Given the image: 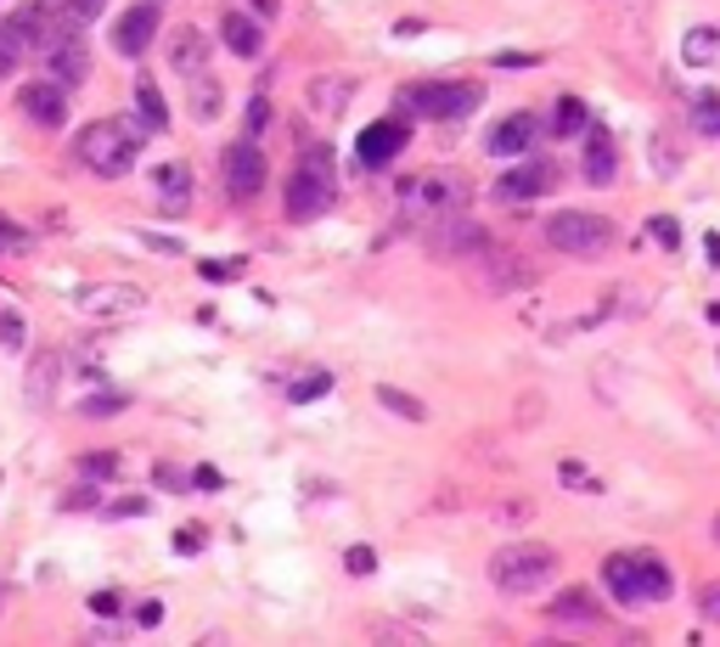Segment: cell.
<instances>
[{
	"label": "cell",
	"instance_id": "6da1fadb",
	"mask_svg": "<svg viewBox=\"0 0 720 647\" xmlns=\"http://www.w3.org/2000/svg\"><path fill=\"white\" fill-rule=\"evenodd\" d=\"M74 152H79V164L90 175L119 181V175L136 170L141 136H136V124H129V119H96V124H85L79 136H74Z\"/></svg>",
	"mask_w": 720,
	"mask_h": 647
},
{
	"label": "cell",
	"instance_id": "7a4b0ae2",
	"mask_svg": "<svg viewBox=\"0 0 720 647\" xmlns=\"http://www.w3.org/2000/svg\"><path fill=\"white\" fill-rule=\"evenodd\" d=\"M603 586L613 592V602H625V608H653V602L670 597L675 580L653 552H619V558L603 563Z\"/></svg>",
	"mask_w": 720,
	"mask_h": 647
},
{
	"label": "cell",
	"instance_id": "3957f363",
	"mask_svg": "<svg viewBox=\"0 0 720 647\" xmlns=\"http://www.w3.org/2000/svg\"><path fill=\"white\" fill-rule=\"evenodd\" d=\"M338 198V164H333V147H310L299 164H293V181H287V220H315L326 214Z\"/></svg>",
	"mask_w": 720,
	"mask_h": 647
},
{
	"label": "cell",
	"instance_id": "277c9868",
	"mask_svg": "<svg viewBox=\"0 0 720 647\" xmlns=\"http://www.w3.org/2000/svg\"><path fill=\"white\" fill-rule=\"evenodd\" d=\"M456 209H468V181L462 175H417L400 186V220L406 225H434Z\"/></svg>",
	"mask_w": 720,
	"mask_h": 647
},
{
	"label": "cell",
	"instance_id": "5b68a950",
	"mask_svg": "<svg viewBox=\"0 0 720 647\" xmlns=\"http://www.w3.org/2000/svg\"><path fill=\"white\" fill-rule=\"evenodd\" d=\"M558 574V552L541 540H518V546H501L496 558H489V580H496L501 592L523 597V592H541L546 580Z\"/></svg>",
	"mask_w": 720,
	"mask_h": 647
},
{
	"label": "cell",
	"instance_id": "8992f818",
	"mask_svg": "<svg viewBox=\"0 0 720 647\" xmlns=\"http://www.w3.org/2000/svg\"><path fill=\"white\" fill-rule=\"evenodd\" d=\"M479 102H484V90H479L473 79H429V85H406V90H400V108H406V113L439 119V124L468 119Z\"/></svg>",
	"mask_w": 720,
	"mask_h": 647
},
{
	"label": "cell",
	"instance_id": "52a82bcc",
	"mask_svg": "<svg viewBox=\"0 0 720 647\" xmlns=\"http://www.w3.org/2000/svg\"><path fill=\"white\" fill-rule=\"evenodd\" d=\"M613 220L603 214H585V209H563V214H551L546 220V242L558 248V253H574V259H597L613 248Z\"/></svg>",
	"mask_w": 720,
	"mask_h": 647
},
{
	"label": "cell",
	"instance_id": "ba28073f",
	"mask_svg": "<svg viewBox=\"0 0 720 647\" xmlns=\"http://www.w3.org/2000/svg\"><path fill=\"white\" fill-rule=\"evenodd\" d=\"M422 237H429V253H439V259H462V253H489V232L473 220V214H445V220H434V225H422Z\"/></svg>",
	"mask_w": 720,
	"mask_h": 647
},
{
	"label": "cell",
	"instance_id": "9c48e42d",
	"mask_svg": "<svg viewBox=\"0 0 720 647\" xmlns=\"http://www.w3.org/2000/svg\"><path fill=\"white\" fill-rule=\"evenodd\" d=\"M406 141H411L406 119H377V124H367V129H360V141H355L360 170H388L406 152Z\"/></svg>",
	"mask_w": 720,
	"mask_h": 647
},
{
	"label": "cell",
	"instance_id": "30bf717a",
	"mask_svg": "<svg viewBox=\"0 0 720 647\" xmlns=\"http://www.w3.org/2000/svg\"><path fill=\"white\" fill-rule=\"evenodd\" d=\"M62 35H69V23L62 17H51V12H17V17H7L0 23V40H7L12 51H51Z\"/></svg>",
	"mask_w": 720,
	"mask_h": 647
},
{
	"label": "cell",
	"instance_id": "8fae6325",
	"mask_svg": "<svg viewBox=\"0 0 720 647\" xmlns=\"http://www.w3.org/2000/svg\"><path fill=\"white\" fill-rule=\"evenodd\" d=\"M265 186V152H259L253 136H243L237 147H225V191L232 198H253Z\"/></svg>",
	"mask_w": 720,
	"mask_h": 647
},
{
	"label": "cell",
	"instance_id": "7c38bea8",
	"mask_svg": "<svg viewBox=\"0 0 720 647\" xmlns=\"http://www.w3.org/2000/svg\"><path fill=\"white\" fill-rule=\"evenodd\" d=\"M79 310L85 315H102V321H119V315H141L147 310V294L129 282H113V287H85L79 294Z\"/></svg>",
	"mask_w": 720,
	"mask_h": 647
},
{
	"label": "cell",
	"instance_id": "4fadbf2b",
	"mask_svg": "<svg viewBox=\"0 0 720 647\" xmlns=\"http://www.w3.org/2000/svg\"><path fill=\"white\" fill-rule=\"evenodd\" d=\"M551 181H558V170H551L546 158H530V164H518L496 181V203H530L541 191H551Z\"/></svg>",
	"mask_w": 720,
	"mask_h": 647
},
{
	"label": "cell",
	"instance_id": "5bb4252c",
	"mask_svg": "<svg viewBox=\"0 0 720 647\" xmlns=\"http://www.w3.org/2000/svg\"><path fill=\"white\" fill-rule=\"evenodd\" d=\"M17 108H23V119H35L40 129H57L62 119H69V85H57V79H40V85H23V96H17Z\"/></svg>",
	"mask_w": 720,
	"mask_h": 647
},
{
	"label": "cell",
	"instance_id": "9a60e30c",
	"mask_svg": "<svg viewBox=\"0 0 720 647\" xmlns=\"http://www.w3.org/2000/svg\"><path fill=\"white\" fill-rule=\"evenodd\" d=\"M158 7H163V0H141V7H129V12L113 23V46H119L124 57H141V51L152 46V35H158Z\"/></svg>",
	"mask_w": 720,
	"mask_h": 647
},
{
	"label": "cell",
	"instance_id": "2e32d148",
	"mask_svg": "<svg viewBox=\"0 0 720 647\" xmlns=\"http://www.w3.org/2000/svg\"><path fill=\"white\" fill-rule=\"evenodd\" d=\"M535 136H541V119L535 113H512V119H501L496 129H489V152H496V158H523V152H530L535 147Z\"/></svg>",
	"mask_w": 720,
	"mask_h": 647
},
{
	"label": "cell",
	"instance_id": "e0dca14e",
	"mask_svg": "<svg viewBox=\"0 0 720 647\" xmlns=\"http://www.w3.org/2000/svg\"><path fill=\"white\" fill-rule=\"evenodd\" d=\"M163 57H170V69L175 74H203V62H209V40H203V28H191V23H181V28H170V46H163Z\"/></svg>",
	"mask_w": 720,
	"mask_h": 647
},
{
	"label": "cell",
	"instance_id": "ac0fdd59",
	"mask_svg": "<svg viewBox=\"0 0 720 647\" xmlns=\"http://www.w3.org/2000/svg\"><path fill=\"white\" fill-rule=\"evenodd\" d=\"M57 377H62V354H57V349H40L35 361H28L23 400H28V406H51V400H57Z\"/></svg>",
	"mask_w": 720,
	"mask_h": 647
},
{
	"label": "cell",
	"instance_id": "d6986e66",
	"mask_svg": "<svg viewBox=\"0 0 720 647\" xmlns=\"http://www.w3.org/2000/svg\"><path fill=\"white\" fill-rule=\"evenodd\" d=\"M585 136H592V141H585V181H592V186H608L613 170H619L613 136H608V129H585Z\"/></svg>",
	"mask_w": 720,
	"mask_h": 647
},
{
	"label": "cell",
	"instance_id": "ffe728a7",
	"mask_svg": "<svg viewBox=\"0 0 720 647\" xmlns=\"http://www.w3.org/2000/svg\"><path fill=\"white\" fill-rule=\"evenodd\" d=\"M355 102V79H338V74H321L315 85H310V108L315 113H344Z\"/></svg>",
	"mask_w": 720,
	"mask_h": 647
},
{
	"label": "cell",
	"instance_id": "44dd1931",
	"mask_svg": "<svg viewBox=\"0 0 720 647\" xmlns=\"http://www.w3.org/2000/svg\"><path fill=\"white\" fill-rule=\"evenodd\" d=\"M585 129H592L585 102H580V96H558V102H551V136L569 141V136H585Z\"/></svg>",
	"mask_w": 720,
	"mask_h": 647
},
{
	"label": "cell",
	"instance_id": "7402d4cb",
	"mask_svg": "<svg viewBox=\"0 0 720 647\" xmlns=\"http://www.w3.org/2000/svg\"><path fill=\"white\" fill-rule=\"evenodd\" d=\"M551 620H569V625H597V620H603V608L592 602V592L569 586V592H558V602H551Z\"/></svg>",
	"mask_w": 720,
	"mask_h": 647
},
{
	"label": "cell",
	"instance_id": "603a6c76",
	"mask_svg": "<svg viewBox=\"0 0 720 647\" xmlns=\"http://www.w3.org/2000/svg\"><path fill=\"white\" fill-rule=\"evenodd\" d=\"M220 35H225V46H232L237 57H259V51H265V28H259V23H248L243 12H232V17H225V23H220Z\"/></svg>",
	"mask_w": 720,
	"mask_h": 647
},
{
	"label": "cell",
	"instance_id": "cb8c5ba5",
	"mask_svg": "<svg viewBox=\"0 0 720 647\" xmlns=\"http://www.w3.org/2000/svg\"><path fill=\"white\" fill-rule=\"evenodd\" d=\"M85 74H90V57H85V46L57 40V46H51V79H57V85H79Z\"/></svg>",
	"mask_w": 720,
	"mask_h": 647
},
{
	"label": "cell",
	"instance_id": "d4e9b609",
	"mask_svg": "<svg viewBox=\"0 0 720 647\" xmlns=\"http://www.w3.org/2000/svg\"><path fill=\"white\" fill-rule=\"evenodd\" d=\"M152 191L163 198V209H186V198H191V175H186V164H163V170L152 175Z\"/></svg>",
	"mask_w": 720,
	"mask_h": 647
},
{
	"label": "cell",
	"instance_id": "484cf974",
	"mask_svg": "<svg viewBox=\"0 0 720 647\" xmlns=\"http://www.w3.org/2000/svg\"><path fill=\"white\" fill-rule=\"evenodd\" d=\"M377 406H383V411H395L400 423H429V406L411 400L406 388H395V383H377Z\"/></svg>",
	"mask_w": 720,
	"mask_h": 647
},
{
	"label": "cell",
	"instance_id": "4316f807",
	"mask_svg": "<svg viewBox=\"0 0 720 647\" xmlns=\"http://www.w3.org/2000/svg\"><path fill=\"white\" fill-rule=\"evenodd\" d=\"M681 51H686L693 69H720V28H693Z\"/></svg>",
	"mask_w": 720,
	"mask_h": 647
},
{
	"label": "cell",
	"instance_id": "83f0119b",
	"mask_svg": "<svg viewBox=\"0 0 720 647\" xmlns=\"http://www.w3.org/2000/svg\"><path fill=\"white\" fill-rule=\"evenodd\" d=\"M136 108H141V119H147L152 129H163V124H170V108H163V90H158L152 79H136Z\"/></svg>",
	"mask_w": 720,
	"mask_h": 647
},
{
	"label": "cell",
	"instance_id": "f1b7e54d",
	"mask_svg": "<svg viewBox=\"0 0 720 647\" xmlns=\"http://www.w3.org/2000/svg\"><path fill=\"white\" fill-rule=\"evenodd\" d=\"M191 113H198V119H214L220 113V79H198V74H191Z\"/></svg>",
	"mask_w": 720,
	"mask_h": 647
},
{
	"label": "cell",
	"instance_id": "f546056e",
	"mask_svg": "<svg viewBox=\"0 0 720 647\" xmlns=\"http://www.w3.org/2000/svg\"><path fill=\"white\" fill-rule=\"evenodd\" d=\"M558 484H569V490H585V496H597L603 490V478L592 473V468H585V462H558Z\"/></svg>",
	"mask_w": 720,
	"mask_h": 647
},
{
	"label": "cell",
	"instance_id": "4dcf8cb0",
	"mask_svg": "<svg viewBox=\"0 0 720 647\" xmlns=\"http://www.w3.org/2000/svg\"><path fill=\"white\" fill-rule=\"evenodd\" d=\"M693 129L709 141H720V96H698L693 102Z\"/></svg>",
	"mask_w": 720,
	"mask_h": 647
},
{
	"label": "cell",
	"instance_id": "1f68e13d",
	"mask_svg": "<svg viewBox=\"0 0 720 647\" xmlns=\"http://www.w3.org/2000/svg\"><path fill=\"white\" fill-rule=\"evenodd\" d=\"M79 473H85L90 484L119 478V457H113V450H90V457H79Z\"/></svg>",
	"mask_w": 720,
	"mask_h": 647
},
{
	"label": "cell",
	"instance_id": "d6a6232c",
	"mask_svg": "<svg viewBox=\"0 0 720 647\" xmlns=\"http://www.w3.org/2000/svg\"><path fill=\"white\" fill-rule=\"evenodd\" d=\"M326 388H333V372H310L305 383H293V406H310V400H321Z\"/></svg>",
	"mask_w": 720,
	"mask_h": 647
},
{
	"label": "cell",
	"instance_id": "836d02e7",
	"mask_svg": "<svg viewBox=\"0 0 720 647\" xmlns=\"http://www.w3.org/2000/svg\"><path fill=\"white\" fill-rule=\"evenodd\" d=\"M102 7H108V0H69V7H62V23H69V28H85V23L102 17Z\"/></svg>",
	"mask_w": 720,
	"mask_h": 647
},
{
	"label": "cell",
	"instance_id": "e575fe53",
	"mask_svg": "<svg viewBox=\"0 0 720 647\" xmlns=\"http://www.w3.org/2000/svg\"><path fill=\"white\" fill-rule=\"evenodd\" d=\"M512 282H535V271L530 265H523V259H496V287H512Z\"/></svg>",
	"mask_w": 720,
	"mask_h": 647
},
{
	"label": "cell",
	"instance_id": "d590c367",
	"mask_svg": "<svg viewBox=\"0 0 720 647\" xmlns=\"http://www.w3.org/2000/svg\"><path fill=\"white\" fill-rule=\"evenodd\" d=\"M647 237L659 242V248H681V225L670 214H659V220H647Z\"/></svg>",
	"mask_w": 720,
	"mask_h": 647
},
{
	"label": "cell",
	"instance_id": "8d00e7d4",
	"mask_svg": "<svg viewBox=\"0 0 720 647\" xmlns=\"http://www.w3.org/2000/svg\"><path fill=\"white\" fill-rule=\"evenodd\" d=\"M129 406V395H119V388H113V395H90L85 400V416H113V411H124Z\"/></svg>",
	"mask_w": 720,
	"mask_h": 647
},
{
	"label": "cell",
	"instance_id": "74e56055",
	"mask_svg": "<svg viewBox=\"0 0 720 647\" xmlns=\"http://www.w3.org/2000/svg\"><path fill=\"white\" fill-rule=\"evenodd\" d=\"M344 569H349V574H372V569H377V552H372V546H349V552H344Z\"/></svg>",
	"mask_w": 720,
	"mask_h": 647
},
{
	"label": "cell",
	"instance_id": "f35d334b",
	"mask_svg": "<svg viewBox=\"0 0 720 647\" xmlns=\"http://www.w3.org/2000/svg\"><path fill=\"white\" fill-rule=\"evenodd\" d=\"M23 315H0V344H7V349H23Z\"/></svg>",
	"mask_w": 720,
	"mask_h": 647
},
{
	"label": "cell",
	"instance_id": "ab89813d",
	"mask_svg": "<svg viewBox=\"0 0 720 647\" xmlns=\"http://www.w3.org/2000/svg\"><path fill=\"white\" fill-rule=\"evenodd\" d=\"M119 608H124L119 592H96V597H90V613H102V620H119Z\"/></svg>",
	"mask_w": 720,
	"mask_h": 647
},
{
	"label": "cell",
	"instance_id": "60d3db41",
	"mask_svg": "<svg viewBox=\"0 0 720 647\" xmlns=\"http://www.w3.org/2000/svg\"><path fill=\"white\" fill-rule=\"evenodd\" d=\"M85 507H96V490H90V484H79V490L62 496V512H85Z\"/></svg>",
	"mask_w": 720,
	"mask_h": 647
},
{
	"label": "cell",
	"instance_id": "b9f144b4",
	"mask_svg": "<svg viewBox=\"0 0 720 647\" xmlns=\"http://www.w3.org/2000/svg\"><path fill=\"white\" fill-rule=\"evenodd\" d=\"M265 124H271V102H265V96H253V102H248V129L259 136Z\"/></svg>",
	"mask_w": 720,
	"mask_h": 647
},
{
	"label": "cell",
	"instance_id": "7bdbcfd3",
	"mask_svg": "<svg viewBox=\"0 0 720 647\" xmlns=\"http://www.w3.org/2000/svg\"><path fill=\"white\" fill-rule=\"evenodd\" d=\"M147 512V501L141 496H124V501H108V518H141Z\"/></svg>",
	"mask_w": 720,
	"mask_h": 647
},
{
	"label": "cell",
	"instance_id": "ee69618b",
	"mask_svg": "<svg viewBox=\"0 0 720 647\" xmlns=\"http://www.w3.org/2000/svg\"><path fill=\"white\" fill-rule=\"evenodd\" d=\"M535 62H541L535 51H501V57H496V69H535Z\"/></svg>",
	"mask_w": 720,
	"mask_h": 647
},
{
	"label": "cell",
	"instance_id": "f6af8a7d",
	"mask_svg": "<svg viewBox=\"0 0 720 647\" xmlns=\"http://www.w3.org/2000/svg\"><path fill=\"white\" fill-rule=\"evenodd\" d=\"M152 484H163V490H186V473H175V468H152Z\"/></svg>",
	"mask_w": 720,
	"mask_h": 647
},
{
	"label": "cell",
	"instance_id": "bcb514c9",
	"mask_svg": "<svg viewBox=\"0 0 720 647\" xmlns=\"http://www.w3.org/2000/svg\"><path fill=\"white\" fill-rule=\"evenodd\" d=\"M248 7H253V17H259V23H271V17H282V0H248Z\"/></svg>",
	"mask_w": 720,
	"mask_h": 647
},
{
	"label": "cell",
	"instance_id": "7dc6e473",
	"mask_svg": "<svg viewBox=\"0 0 720 647\" xmlns=\"http://www.w3.org/2000/svg\"><path fill=\"white\" fill-rule=\"evenodd\" d=\"M17 62H23V51H12L7 40H0V79H12V69H17Z\"/></svg>",
	"mask_w": 720,
	"mask_h": 647
},
{
	"label": "cell",
	"instance_id": "c3c4849f",
	"mask_svg": "<svg viewBox=\"0 0 720 647\" xmlns=\"http://www.w3.org/2000/svg\"><path fill=\"white\" fill-rule=\"evenodd\" d=\"M198 546H203L198 530H181V535H175V552H198Z\"/></svg>",
	"mask_w": 720,
	"mask_h": 647
},
{
	"label": "cell",
	"instance_id": "681fc988",
	"mask_svg": "<svg viewBox=\"0 0 720 647\" xmlns=\"http://www.w3.org/2000/svg\"><path fill=\"white\" fill-rule=\"evenodd\" d=\"M698 602H704L709 620H720V586H704V597H698Z\"/></svg>",
	"mask_w": 720,
	"mask_h": 647
},
{
	"label": "cell",
	"instance_id": "f907efd6",
	"mask_svg": "<svg viewBox=\"0 0 720 647\" xmlns=\"http://www.w3.org/2000/svg\"><path fill=\"white\" fill-rule=\"evenodd\" d=\"M191 484H198V490H220V473L214 468H198V473H191Z\"/></svg>",
	"mask_w": 720,
	"mask_h": 647
},
{
	"label": "cell",
	"instance_id": "816d5d0a",
	"mask_svg": "<svg viewBox=\"0 0 720 647\" xmlns=\"http://www.w3.org/2000/svg\"><path fill=\"white\" fill-rule=\"evenodd\" d=\"M136 620H141V625H158V620H163V602H141Z\"/></svg>",
	"mask_w": 720,
	"mask_h": 647
},
{
	"label": "cell",
	"instance_id": "f5cc1de1",
	"mask_svg": "<svg viewBox=\"0 0 720 647\" xmlns=\"http://www.w3.org/2000/svg\"><path fill=\"white\" fill-rule=\"evenodd\" d=\"M715 540H720V512H715Z\"/></svg>",
	"mask_w": 720,
	"mask_h": 647
}]
</instances>
